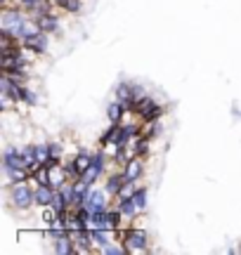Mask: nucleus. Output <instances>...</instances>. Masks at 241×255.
<instances>
[{"label":"nucleus","instance_id":"1","mask_svg":"<svg viewBox=\"0 0 241 255\" xmlns=\"http://www.w3.org/2000/svg\"><path fill=\"white\" fill-rule=\"evenodd\" d=\"M7 199L9 206L17 208L19 213L31 210L36 206V187L31 180H21V182H7Z\"/></svg>","mask_w":241,"mask_h":255},{"label":"nucleus","instance_id":"2","mask_svg":"<svg viewBox=\"0 0 241 255\" xmlns=\"http://www.w3.org/2000/svg\"><path fill=\"white\" fill-rule=\"evenodd\" d=\"M119 239L123 241V246L128 251V255H137V253H149L151 251V237H149L147 229L142 227H132L119 232Z\"/></svg>","mask_w":241,"mask_h":255},{"label":"nucleus","instance_id":"3","mask_svg":"<svg viewBox=\"0 0 241 255\" xmlns=\"http://www.w3.org/2000/svg\"><path fill=\"white\" fill-rule=\"evenodd\" d=\"M147 95L149 92L135 81H120L119 85L114 88V97H116L119 102H123V107H125L128 111H135L137 102H142Z\"/></svg>","mask_w":241,"mask_h":255},{"label":"nucleus","instance_id":"4","mask_svg":"<svg viewBox=\"0 0 241 255\" xmlns=\"http://www.w3.org/2000/svg\"><path fill=\"white\" fill-rule=\"evenodd\" d=\"M135 114L139 116L142 123H149V121H156V119H163L166 116V107L156 100V97H151L147 95L142 102H137V107H135Z\"/></svg>","mask_w":241,"mask_h":255},{"label":"nucleus","instance_id":"5","mask_svg":"<svg viewBox=\"0 0 241 255\" xmlns=\"http://www.w3.org/2000/svg\"><path fill=\"white\" fill-rule=\"evenodd\" d=\"M112 199L114 196L104 189V184L102 187H97V184H95L93 189L88 191V196H85V208L90 210V213H102V210H109L114 206Z\"/></svg>","mask_w":241,"mask_h":255},{"label":"nucleus","instance_id":"6","mask_svg":"<svg viewBox=\"0 0 241 255\" xmlns=\"http://www.w3.org/2000/svg\"><path fill=\"white\" fill-rule=\"evenodd\" d=\"M7 168H24V170H28L21 146L7 144L5 149H2V170H7Z\"/></svg>","mask_w":241,"mask_h":255},{"label":"nucleus","instance_id":"7","mask_svg":"<svg viewBox=\"0 0 241 255\" xmlns=\"http://www.w3.org/2000/svg\"><path fill=\"white\" fill-rule=\"evenodd\" d=\"M21 45L28 47L33 55L43 57V55H47V50H50V33H45V31H36V33L28 36Z\"/></svg>","mask_w":241,"mask_h":255},{"label":"nucleus","instance_id":"8","mask_svg":"<svg viewBox=\"0 0 241 255\" xmlns=\"http://www.w3.org/2000/svg\"><path fill=\"white\" fill-rule=\"evenodd\" d=\"M120 170H123V175H125V180H130V182H139V180L144 177V158L130 156L128 161L120 165Z\"/></svg>","mask_w":241,"mask_h":255},{"label":"nucleus","instance_id":"9","mask_svg":"<svg viewBox=\"0 0 241 255\" xmlns=\"http://www.w3.org/2000/svg\"><path fill=\"white\" fill-rule=\"evenodd\" d=\"M114 206L120 210V215H123V220L128 222V227L135 222V220L142 215L137 208V203H135V199L132 196H125V199H114Z\"/></svg>","mask_w":241,"mask_h":255},{"label":"nucleus","instance_id":"10","mask_svg":"<svg viewBox=\"0 0 241 255\" xmlns=\"http://www.w3.org/2000/svg\"><path fill=\"white\" fill-rule=\"evenodd\" d=\"M31 19L38 24L40 31H45V33H59V28H62V19L55 14V9L52 12H47V14H31Z\"/></svg>","mask_w":241,"mask_h":255},{"label":"nucleus","instance_id":"11","mask_svg":"<svg viewBox=\"0 0 241 255\" xmlns=\"http://www.w3.org/2000/svg\"><path fill=\"white\" fill-rule=\"evenodd\" d=\"M50 251L57 255H76L78 253V248H76V241H74V234L71 232H66L64 237H59L57 241L50 244Z\"/></svg>","mask_w":241,"mask_h":255},{"label":"nucleus","instance_id":"12","mask_svg":"<svg viewBox=\"0 0 241 255\" xmlns=\"http://www.w3.org/2000/svg\"><path fill=\"white\" fill-rule=\"evenodd\" d=\"M71 234H74V241H76V248H78V253H93V251H95L93 229H90V227L76 229V232H71Z\"/></svg>","mask_w":241,"mask_h":255},{"label":"nucleus","instance_id":"13","mask_svg":"<svg viewBox=\"0 0 241 255\" xmlns=\"http://www.w3.org/2000/svg\"><path fill=\"white\" fill-rule=\"evenodd\" d=\"M125 182H128V180H125L123 170H109V173H107V177H104V189H107L114 196V199H116Z\"/></svg>","mask_w":241,"mask_h":255},{"label":"nucleus","instance_id":"14","mask_svg":"<svg viewBox=\"0 0 241 255\" xmlns=\"http://www.w3.org/2000/svg\"><path fill=\"white\" fill-rule=\"evenodd\" d=\"M50 170V187L52 189H62L71 177H69V173H66V165L64 163H59V165H55V168H47Z\"/></svg>","mask_w":241,"mask_h":255},{"label":"nucleus","instance_id":"15","mask_svg":"<svg viewBox=\"0 0 241 255\" xmlns=\"http://www.w3.org/2000/svg\"><path fill=\"white\" fill-rule=\"evenodd\" d=\"M55 191L50 184H38L36 187V208H47L52 206V199H55Z\"/></svg>","mask_w":241,"mask_h":255},{"label":"nucleus","instance_id":"16","mask_svg":"<svg viewBox=\"0 0 241 255\" xmlns=\"http://www.w3.org/2000/svg\"><path fill=\"white\" fill-rule=\"evenodd\" d=\"M119 234L112 229H93V241H95V251H102L104 246H109L112 241H116Z\"/></svg>","mask_w":241,"mask_h":255},{"label":"nucleus","instance_id":"17","mask_svg":"<svg viewBox=\"0 0 241 255\" xmlns=\"http://www.w3.org/2000/svg\"><path fill=\"white\" fill-rule=\"evenodd\" d=\"M93 156H95V151H90V149H78V151L71 156V161H74V165L78 168L81 177H83V173L90 168V163H93Z\"/></svg>","mask_w":241,"mask_h":255},{"label":"nucleus","instance_id":"18","mask_svg":"<svg viewBox=\"0 0 241 255\" xmlns=\"http://www.w3.org/2000/svg\"><path fill=\"white\" fill-rule=\"evenodd\" d=\"M125 114H128V109H125L123 102H119L116 97L107 104V121H109V123H120Z\"/></svg>","mask_w":241,"mask_h":255},{"label":"nucleus","instance_id":"19","mask_svg":"<svg viewBox=\"0 0 241 255\" xmlns=\"http://www.w3.org/2000/svg\"><path fill=\"white\" fill-rule=\"evenodd\" d=\"M116 135H119V123H109V128L100 135V146L109 151L114 146V142H116Z\"/></svg>","mask_w":241,"mask_h":255},{"label":"nucleus","instance_id":"20","mask_svg":"<svg viewBox=\"0 0 241 255\" xmlns=\"http://www.w3.org/2000/svg\"><path fill=\"white\" fill-rule=\"evenodd\" d=\"M132 199H135V203H137L139 213L144 215L149 208V187H142V184H137V189H135V194H132Z\"/></svg>","mask_w":241,"mask_h":255},{"label":"nucleus","instance_id":"21","mask_svg":"<svg viewBox=\"0 0 241 255\" xmlns=\"http://www.w3.org/2000/svg\"><path fill=\"white\" fill-rule=\"evenodd\" d=\"M142 132L147 137H151V139H156V137H161L166 130H163L161 119H156V121H149V123H142Z\"/></svg>","mask_w":241,"mask_h":255},{"label":"nucleus","instance_id":"22","mask_svg":"<svg viewBox=\"0 0 241 255\" xmlns=\"http://www.w3.org/2000/svg\"><path fill=\"white\" fill-rule=\"evenodd\" d=\"M47 151H50V158L64 161V144H62L59 139H50V142H47Z\"/></svg>","mask_w":241,"mask_h":255},{"label":"nucleus","instance_id":"23","mask_svg":"<svg viewBox=\"0 0 241 255\" xmlns=\"http://www.w3.org/2000/svg\"><path fill=\"white\" fill-rule=\"evenodd\" d=\"M237 253H241V248H237Z\"/></svg>","mask_w":241,"mask_h":255}]
</instances>
